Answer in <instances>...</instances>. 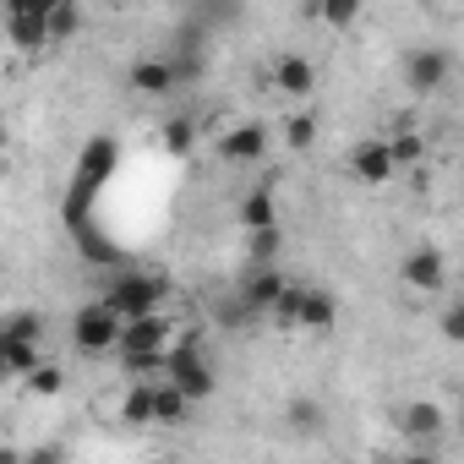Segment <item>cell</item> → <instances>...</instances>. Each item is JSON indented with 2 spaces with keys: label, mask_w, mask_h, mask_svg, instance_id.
<instances>
[{
  "label": "cell",
  "mask_w": 464,
  "mask_h": 464,
  "mask_svg": "<svg viewBox=\"0 0 464 464\" xmlns=\"http://www.w3.org/2000/svg\"><path fill=\"white\" fill-rule=\"evenodd\" d=\"M279 224H263V229H246V263H279Z\"/></svg>",
  "instance_id": "83f0119b"
},
{
  "label": "cell",
  "mask_w": 464,
  "mask_h": 464,
  "mask_svg": "<svg viewBox=\"0 0 464 464\" xmlns=\"http://www.w3.org/2000/svg\"><path fill=\"white\" fill-rule=\"evenodd\" d=\"M66 448H55V442H44V448H28V464H55Z\"/></svg>",
  "instance_id": "836d02e7"
},
{
  "label": "cell",
  "mask_w": 464,
  "mask_h": 464,
  "mask_svg": "<svg viewBox=\"0 0 464 464\" xmlns=\"http://www.w3.org/2000/svg\"><path fill=\"white\" fill-rule=\"evenodd\" d=\"M274 88H279L285 99H306V93L317 88V66H312L306 55H279V61H274Z\"/></svg>",
  "instance_id": "5bb4252c"
},
{
  "label": "cell",
  "mask_w": 464,
  "mask_h": 464,
  "mask_svg": "<svg viewBox=\"0 0 464 464\" xmlns=\"http://www.w3.org/2000/svg\"><path fill=\"white\" fill-rule=\"evenodd\" d=\"M126 82H131L137 93H148V99H164V93H175V72H169V55H142V61H131Z\"/></svg>",
  "instance_id": "4fadbf2b"
},
{
  "label": "cell",
  "mask_w": 464,
  "mask_h": 464,
  "mask_svg": "<svg viewBox=\"0 0 464 464\" xmlns=\"http://www.w3.org/2000/svg\"><path fill=\"white\" fill-rule=\"evenodd\" d=\"M0 169H6V126H0Z\"/></svg>",
  "instance_id": "e575fe53"
},
{
  "label": "cell",
  "mask_w": 464,
  "mask_h": 464,
  "mask_svg": "<svg viewBox=\"0 0 464 464\" xmlns=\"http://www.w3.org/2000/svg\"><path fill=\"white\" fill-rule=\"evenodd\" d=\"M39 361V339H0V377H28Z\"/></svg>",
  "instance_id": "d6986e66"
},
{
  "label": "cell",
  "mask_w": 464,
  "mask_h": 464,
  "mask_svg": "<svg viewBox=\"0 0 464 464\" xmlns=\"http://www.w3.org/2000/svg\"><path fill=\"white\" fill-rule=\"evenodd\" d=\"M0 339H39L44 344V312H34V306L6 312V317H0Z\"/></svg>",
  "instance_id": "d4e9b609"
},
{
  "label": "cell",
  "mask_w": 464,
  "mask_h": 464,
  "mask_svg": "<svg viewBox=\"0 0 464 464\" xmlns=\"http://www.w3.org/2000/svg\"><path fill=\"white\" fill-rule=\"evenodd\" d=\"M285 142H290L295 153H306V148L317 142V115H306V110H301V115H285Z\"/></svg>",
  "instance_id": "4dcf8cb0"
},
{
  "label": "cell",
  "mask_w": 464,
  "mask_h": 464,
  "mask_svg": "<svg viewBox=\"0 0 464 464\" xmlns=\"http://www.w3.org/2000/svg\"><path fill=\"white\" fill-rule=\"evenodd\" d=\"M72 236H77V252H82V263H93V268H121V246L104 236V229H99L93 218H88V224H77Z\"/></svg>",
  "instance_id": "9a60e30c"
},
{
  "label": "cell",
  "mask_w": 464,
  "mask_h": 464,
  "mask_svg": "<svg viewBox=\"0 0 464 464\" xmlns=\"http://www.w3.org/2000/svg\"><path fill=\"white\" fill-rule=\"evenodd\" d=\"M0 44H6V39H0Z\"/></svg>",
  "instance_id": "d590c367"
},
{
  "label": "cell",
  "mask_w": 464,
  "mask_h": 464,
  "mask_svg": "<svg viewBox=\"0 0 464 464\" xmlns=\"http://www.w3.org/2000/svg\"><path fill=\"white\" fill-rule=\"evenodd\" d=\"M44 6H50V0H28V6H12V12H6V23H0V39H6L12 50H23V55H39V50L50 44Z\"/></svg>",
  "instance_id": "52a82bcc"
},
{
  "label": "cell",
  "mask_w": 464,
  "mask_h": 464,
  "mask_svg": "<svg viewBox=\"0 0 464 464\" xmlns=\"http://www.w3.org/2000/svg\"><path fill=\"white\" fill-rule=\"evenodd\" d=\"M164 377H169L191 404H202V399L218 393V372H213V361H208L202 328H175V344H169V355H164Z\"/></svg>",
  "instance_id": "7a4b0ae2"
},
{
  "label": "cell",
  "mask_w": 464,
  "mask_h": 464,
  "mask_svg": "<svg viewBox=\"0 0 464 464\" xmlns=\"http://www.w3.org/2000/svg\"><path fill=\"white\" fill-rule=\"evenodd\" d=\"M115 169H121V142H115V137H88V142H82V153H77V169H72L66 208H61L72 229L93 218V197L115 180Z\"/></svg>",
  "instance_id": "6da1fadb"
},
{
  "label": "cell",
  "mask_w": 464,
  "mask_h": 464,
  "mask_svg": "<svg viewBox=\"0 0 464 464\" xmlns=\"http://www.w3.org/2000/svg\"><path fill=\"white\" fill-rule=\"evenodd\" d=\"M350 175L361 186H388L399 169H393V153H388V137H361L350 148Z\"/></svg>",
  "instance_id": "30bf717a"
},
{
  "label": "cell",
  "mask_w": 464,
  "mask_h": 464,
  "mask_svg": "<svg viewBox=\"0 0 464 464\" xmlns=\"http://www.w3.org/2000/svg\"><path fill=\"white\" fill-rule=\"evenodd\" d=\"M44 23H50V44H72L82 34V6H77V0H50Z\"/></svg>",
  "instance_id": "ffe728a7"
},
{
  "label": "cell",
  "mask_w": 464,
  "mask_h": 464,
  "mask_svg": "<svg viewBox=\"0 0 464 464\" xmlns=\"http://www.w3.org/2000/svg\"><path fill=\"white\" fill-rule=\"evenodd\" d=\"M437 328H442V339H448V344H459V339H464V306L453 301V306L442 312V323H437Z\"/></svg>",
  "instance_id": "d6a6232c"
},
{
  "label": "cell",
  "mask_w": 464,
  "mask_h": 464,
  "mask_svg": "<svg viewBox=\"0 0 464 464\" xmlns=\"http://www.w3.org/2000/svg\"><path fill=\"white\" fill-rule=\"evenodd\" d=\"M388 153H393V169H420L426 164V137L420 131H393Z\"/></svg>",
  "instance_id": "4316f807"
},
{
  "label": "cell",
  "mask_w": 464,
  "mask_h": 464,
  "mask_svg": "<svg viewBox=\"0 0 464 464\" xmlns=\"http://www.w3.org/2000/svg\"><path fill=\"white\" fill-rule=\"evenodd\" d=\"M126 426H153V377H126V393L115 404Z\"/></svg>",
  "instance_id": "2e32d148"
},
{
  "label": "cell",
  "mask_w": 464,
  "mask_h": 464,
  "mask_svg": "<svg viewBox=\"0 0 464 464\" xmlns=\"http://www.w3.org/2000/svg\"><path fill=\"white\" fill-rule=\"evenodd\" d=\"M159 148H164L169 159H186V153L197 148V121H191V115H169V121L159 126Z\"/></svg>",
  "instance_id": "7402d4cb"
},
{
  "label": "cell",
  "mask_w": 464,
  "mask_h": 464,
  "mask_svg": "<svg viewBox=\"0 0 464 464\" xmlns=\"http://www.w3.org/2000/svg\"><path fill=\"white\" fill-rule=\"evenodd\" d=\"M285 420H290L295 431H317V426H323V404H317V399H290Z\"/></svg>",
  "instance_id": "1f68e13d"
},
{
  "label": "cell",
  "mask_w": 464,
  "mask_h": 464,
  "mask_svg": "<svg viewBox=\"0 0 464 464\" xmlns=\"http://www.w3.org/2000/svg\"><path fill=\"white\" fill-rule=\"evenodd\" d=\"M186 415H191V399L169 377H153V426H186Z\"/></svg>",
  "instance_id": "e0dca14e"
},
{
  "label": "cell",
  "mask_w": 464,
  "mask_h": 464,
  "mask_svg": "<svg viewBox=\"0 0 464 464\" xmlns=\"http://www.w3.org/2000/svg\"><path fill=\"white\" fill-rule=\"evenodd\" d=\"M236 17H241V0H197V28L202 34H218V28H236Z\"/></svg>",
  "instance_id": "cb8c5ba5"
},
{
  "label": "cell",
  "mask_w": 464,
  "mask_h": 464,
  "mask_svg": "<svg viewBox=\"0 0 464 464\" xmlns=\"http://www.w3.org/2000/svg\"><path fill=\"white\" fill-rule=\"evenodd\" d=\"M399 431L415 442L420 459H431V453H437V437L448 431V410H442L437 399H410V404L399 410Z\"/></svg>",
  "instance_id": "8992f818"
},
{
  "label": "cell",
  "mask_w": 464,
  "mask_h": 464,
  "mask_svg": "<svg viewBox=\"0 0 464 464\" xmlns=\"http://www.w3.org/2000/svg\"><path fill=\"white\" fill-rule=\"evenodd\" d=\"M121 312L110 306V301H82L77 312H72V344L82 350V355H110L115 350V339H121Z\"/></svg>",
  "instance_id": "277c9868"
},
{
  "label": "cell",
  "mask_w": 464,
  "mask_h": 464,
  "mask_svg": "<svg viewBox=\"0 0 464 464\" xmlns=\"http://www.w3.org/2000/svg\"><path fill=\"white\" fill-rule=\"evenodd\" d=\"M213 153H218V164H263L268 159V126L263 121H241V126H229L218 142H213Z\"/></svg>",
  "instance_id": "ba28073f"
},
{
  "label": "cell",
  "mask_w": 464,
  "mask_h": 464,
  "mask_svg": "<svg viewBox=\"0 0 464 464\" xmlns=\"http://www.w3.org/2000/svg\"><path fill=\"white\" fill-rule=\"evenodd\" d=\"M448 77H453V55H448V50H437V44H426V50H415V55L404 61V88H410V93H420V99H426V93H437Z\"/></svg>",
  "instance_id": "9c48e42d"
},
{
  "label": "cell",
  "mask_w": 464,
  "mask_h": 464,
  "mask_svg": "<svg viewBox=\"0 0 464 464\" xmlns=\"http://www.w3.org/2000/svg\"><path fill=\"white\" fill-rule=\"evenodd\" d=\"M317 17L328 28H355L361 23V0H317Z\"/></svg>",
  "instance_id": "f546056e"
},
{
  "label": "cell",
  "mask_w": 464,
  "mask_h": 464,
  "mask_svg": "<svg viewBox=\"0 0 464 464\" xmlns=\"http://www.w3.org/2000/svg\"><path fill=\"white\" fill-rule=\"evenodd\" d=\"M252 317H257V312H252V306H246L236 290H229L224 301H213V328H218V334H241Z\"/></svg>",
  "instance_id": "484cf974"
},
{
  "label": "cell",
  "mask_w": 464,
  "mask_h": 464,
  "mask_svg": "<svg viewBox=\"0 0 464 464\" xmlns=\"http://www.w3.org/2000/svg\"><path fill=\"white\" fill-rule=\"evenodd\" d=\"M301 295H306V285H295V279H285V290L274 295V306L263 312V317H274V328H301Z\"/></svg>",
  "instance_id": "603a6c76"
},
{
  "label": "cell",
  "mask_w": 464,
  "mask_h": 464,
  "mask_svg": "<svg viewBox=\"0 0 464 464\" xmlns=\"http://www.w3.org/2000/svg\"><path fill=\"white\" fill-rule=\"evenodd\" d=\"M399 279H404L410 290H420V295H437V290L448 285V263H442L437 246H410L404 263H399Z\"/></svg>",
  "instance_id": "8fae6325"
},
{
  "label": "cell",
  "mask_w": 464,
  "mask_h": 464,
  "mask_svg": "<svg viewBox=\"0 0 464 464\" xmlns=\"http://www.w3.org/2000/svg\"><path fill=\"white\" fill-rule=\"evenodd\" d=\"M23 388H28L34 399H55V393L66 388V372H61L55 361H39V366H34V372L23 377Z\"/></svg>",
  "instance_id": "f1b7e54d"
},
{
  "label": "cell",
  "mask_w": 464,
  "mask_h": 464,
  "mask_svg": "<svg viewBox=\"0 0 464 464\" xmlns=\"http://www.w3.org/2000/svg\"><path fill=\"white\" fill-rule=\"evenodd\" d=\"M175 317L169 312H142V317H126L121 323V339H115V350L110 355H169V344H175Z\"/></svg>",
  "instance_id": "5b68a950"
},
{
  "label": "cell",
  "mask_w": 464,
  "mask_h": 464,
  "mask_svg": "<svg viewBox=\"0 0 464 464\" xmlns=\"http://www.w3.org/2000/svg\"><path fill=\"white\" fill-rule=\"evenodd\" d=\"M285 279H290V274H285L279 263H246V274H241L236 295H241V301H246V306H252V312L263 317V312L274 306V295L285 290Z\"/></svg>",
  "instance_id": "7c38bea8"
},
{
  "label": "cell",
  "mask_w": 464,
  "mask_h": 464,
  "mask_svg": "<svg viewBox=\"0 0 464 464\" xmlns=\"http://www.w3.org/2000/svg\"><path fill=\"white\" fill-rule=\"evenodd\" d=\"M99 301H110L121 317L164 312V306H169V279H164V274H148V268H115L110 285L99 290Z\"/></svg>",
  "instance_id": "3957f363"
},
{
  "label": "cell",
  "mask_w": 464,
  "mask_h": 464,
  "mask_svg": "<svg viewBox=\"0 0 464 464\" xmlns=\"http://www.w3.org/2000/svg\"><path fill=\"white\" fill-rule=\"evenodd\" d=\"M263 224H279L274 186H252V191L241 197V229H263Z\"/></svg>",
  "instance_id": "44dd1931"
},
{
  "label": "cell",
  "mask_w": 464,
  "mask_h": 464,
  "mask_svg": "<svg viewBox=\"0 0 464 464\" xmlns=\"http://www.w3.org/2000/svg\"><path fill=\"white\" fill-rule=\"evenodd\" d=\"M334 323H339V301H334V290L306 285V295H301V328H306V334H323V328H334Z\"/></svg>",
  "instance_id": "ac0fdd59"
}]
</instances>
